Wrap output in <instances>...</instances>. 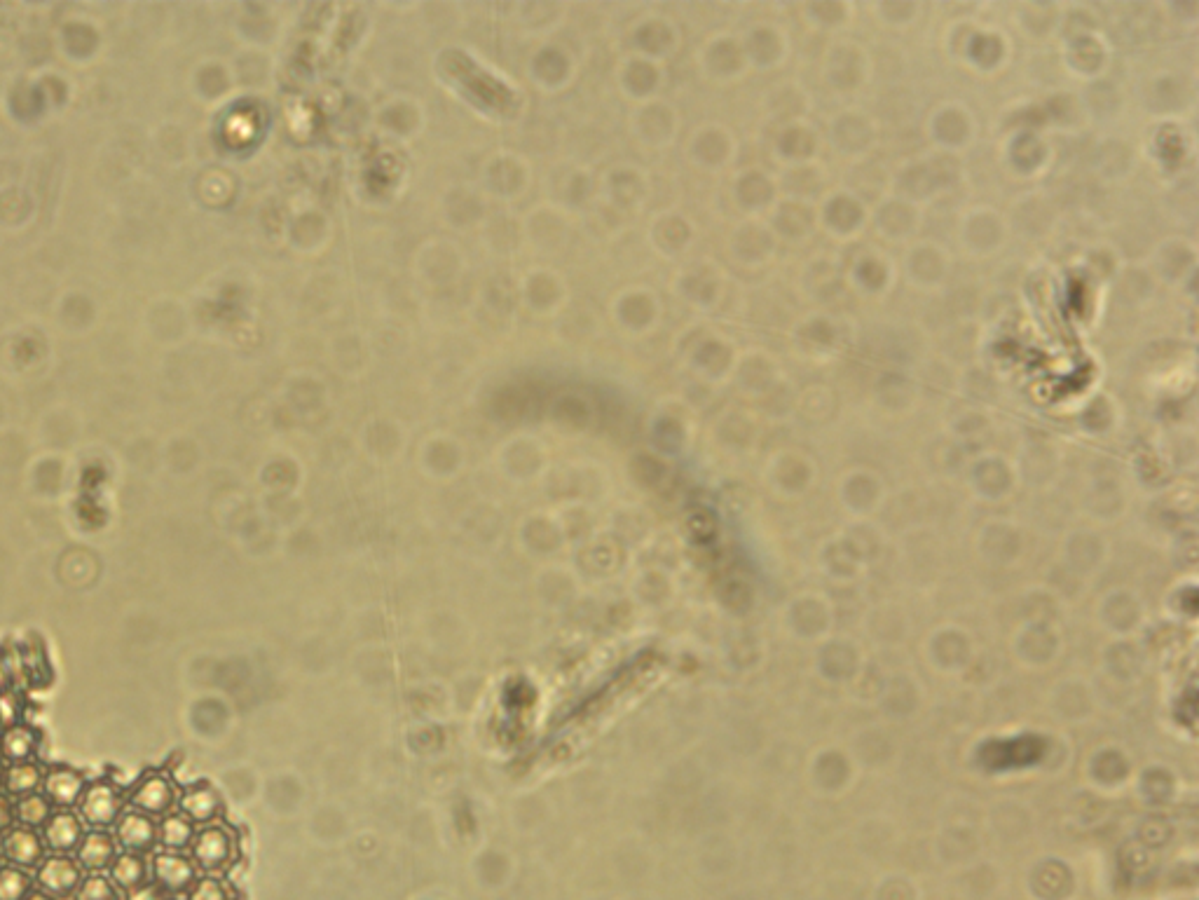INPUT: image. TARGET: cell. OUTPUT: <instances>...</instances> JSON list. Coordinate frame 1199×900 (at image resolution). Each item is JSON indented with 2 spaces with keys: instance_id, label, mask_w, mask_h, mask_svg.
Listing matches in <instances>:
<instances>
[{
  "instance_id": "6da1fadb",
  "label": "cell",
  "mask_w": 1199,
  "mask_h": 900,
  "mask_svg": "<svg viewBox=\"0 0 1199 900\" xmlns=\"http://www.w3.org/2000/svg\"><path fill=\"white\" fill-rule=\"evenodd\" d=\"M127 795L111 781L87 783L78 802V816L89 830H111L127 811Z\"/></svg>"
},
{
  "instance_id": "ba28073f",
  "label": "cell",
  "mask_w": 1199,
  "mask_h": 900,
  "mask_svg": "<svg viewBox=\"0 0 1199 900\" xmlns=\"http://www.w3.org/2000/svg\"><path fill=\"white\" fill-rule=\"evenodd\" d=\"M43 835L45 849L52 851L54 856H68L80 849L82 840L87 835V825L73 809H54L50 821L40 830Z\"/></svg>"
},
{
  "instance_id": "52a82bcc",
  "label": "cell",
  "mask_w": 1199,
  "mask_h": 900,
  "mask_svg": "<svg viewBox=\"0 0 1199 900\" xmlns=\"http://www.w3.org/2000/svg\"><path fill=\"white\" fill-rule=\"evenodd\" d=\"M150 870H153V882L160 884L171 898L188 896L197 884V865L190 858L171 854V851H155Z\"/></svg>"
},
{
  "instance_id": "9c48e42d",
  "label": "cell",
  "mask_w": 1199,
  "mask_h": 900,
  "mask_svg": "<svg viewBox=\"0 0 1199 900\" xmlns=\"http://www.w3.org/2000/svg\"><path fill=\"white\" fill-rule=\"evenodd\" d=\"M118 854L120 847L118 842H115L113 833H108V830H89L80 844V849L75 851V861H78L80 868L89 872V875H101V872L111 870Z\"/></svg>"
},
{
  "instance_id": "3957f363",
  "label": "cell",
  "mask_w": 1199,
  "mask_h": 900,
  "mask_svg": "<svg viewBox=\"0 0 1199 900\" xmlns=\"http://www.w3.org/2000/svg\"><path fill=\"white\" fill-rule=\"evenodd\" d=\"M193 863L197 870L223 872L235 861V837L225 825H204L193 840Z\"/></svg>"
},
{
  "instance_id": "7c38bea8",
  "label": "cell",
  "mask_w": 1199,
  "mask_h": 900,
  "mask_svg": "<svg viewBox=\"0 0 1199 900\" xmlns=\"http://www.w3.org/2000/svg\"><path fill=\"white\" fill-rule=\"evenodd\" d=\"M178 811L195 825H211L221 814V797L209 786L186 788L178 795Z\"/></svg>"
},
{
  "instance_id": "e0dca14e",
  "label": "cell",
  "mask_w": 1199,
  "mask_h": 900,
  "mask_svg": "<svg viewBox=\"0 0 1199 900\" xmlns=\"http://www.w3.org/2000/svg\"><path fill=\"white\" fill-rule=\"evenodd\" d=\"M33 893V879L26 870L0 865V900H26Z\"/></svg>"
},
{
  "instance_id": "ac0fdd59",
  "label": "cell",
  "mask_w": 1199,
  "mask_h": 900,
  "mask_svg": "<svg viewBox=\"0 0 1199 900\" xmlns=\"http://www.w3.org/2000/svg\"><path fill=\"white\" fill-rule=\"evenodd\" d=\"M75 900H122V891L106 875H89L82 879Z\"/></svg>"
},
{
  "instance_id": "603a6c76",
  "label": "cell",
  "mask_w": 1199,
  "mask_h": 900,
  "mask_svg": "<svg viewBox=\"0 0 1199 900\" xmlns=\"http://www.w3.org/2000/svg\"><path fill=\"white\" fill-rule=\"evenodd\" d=\"M5 690H12V687H10V675H8V666H5L3 650H0V692H5Z\"/></svg>"
},
{
  "instance_id": "5b68a950",
  "label": "cell",
  "mask_w": 1199,
  "mask_h": 900,
  "mask_svg": "<svg viewBox=\"0 0 1199 900\" xmlns=\"http://www.w3.org/2000/svg\"><path fill=\"white\" fill-rule=\"evenodd\" d=\"M85 870L80 868L78 861L68 856H52L45 858L43 865L38 868V889L54 900H71L78 893Z\"/></svg>"
},
{
  "instance_id": "d6986e66",
  "label": "cell",
  "mask_w": 1199,
  "mask_h": 900,
  "mask_svg": "<svg viewBox=\"0 0 1199 900\" xmlns=\"http://www.w3.org/2000/svg\"><path fill=\"white\" fill-rule=\"evenodd\" d=\"M22 713H24L22 692H17V690L0 692V732L19 725V722H22Z\"/></svg>"
},
{
  "instance_id": "d4e9b609",
  "label": "cell",
  "mask_w": 1199,
  "mask_h": 900,
  "mask_svg": "<svg viewBox=\"0 0 1199 900\" xmlns=\"http://www.w3.org/2000/svg\"><path fill=\"white\" fill-rule=\"evenodd\" d=\"M26 900H54V898H50V896H45V893H43V891H33V893H31V896H29V898H26Z\"/></svg>"
},
{
  "instance_id": "9a60e30c",
  "label": "cell",
  "mask_w": 1199,
  "mask_h": 900,
  "mask_svg": "<svg viewBox=\"0 0 1199 900\" xmlns=\"http://www.w3.org/2000/svg\"><path fill=\"white\" fill-rule=\"evenodd\" d=\"M197 835V825L181 814V811H174V814L164 816L160 821V847L162 851H171V854H181V851H186L193 847V840Z\"/></svg>"
},
{
  "instance_id": "7402d4cb",
  "label": "cell",
  "mask_w": 1199,
  "mask_h": 900,
  "mask_svg": "<svg viewBox=\"0 0 1199 900\" xmlns=\"http://www.w3.org/2000/svg\"><path fill=\"white\" fill-rule=\"evenodd\" d=\"M127 900H171V896L162 889L160 884L148 882V884H143L141 889L129 893Z\"/></svg>"
},
{
  "instance_id": "2e32d148",
  "label": "cell",
  "mask_w": 1199,
  "mask_h": 900,
  "mask_svg": "<svg viewBox=\"0 0 1199 900\" xmlns=\"http://www.w3.org/2000/svg\"><path fill=\"white\" fill-rule=\"evenodd\" d=\"M52 814L54 807L43 793H33L22 797V800H15L17 825H24V828H33L40 833V830L45 828V823L52 818Z\"/></svg>"
},
{
  "instance_id": "4316f807",
  "label": "cell",
  "mask_w": 1199,
  "mask_h": 900,
  "mask_svg": "<svg viewBox=\"0 0 1199 900\" xmlns=\"http://www.w3.org/2000/svg\"><path fill=\"white\" fill-rule=\"evenodd\" d=\"M0 734H3V732H0Z\"/></svg>"
},
{
  "instance_id": "44dd1931",
  "label": "cell",
  "mask_w": 1199,
  "mask_h": 900,
  "mask_svg": "<svg viewBox=\"0 0 1199 900\" xmlns=\"http://www.w3.org/2000/svg\"><path fill=\"white\" fill-rule=\"evenodd\" d=\"M15 825H17L15 800H12V797H8V795L3 793V790H0V837H3L5 833H10V830L15 828Z\"/></svg>"
},
{
  "instance_id": "5bb4252c",
  "label": "cell",
  "mask_w": 1199,
  "mask_h": 900,
  "mask_svg": "<svg viewBox=\"0 0 1199 900\" xmlns=\"http://www.w3.org/2000/svg\"><path fill=\"white\" fill-rule=\"evenodd\" d=\"M45 781V769L38 762H22V765H8L5 772L3 793L12 800H22L26 795L40 793Z\"/></svg>"
},
{
  "instance_id": "7a4b0ae2",
  "label": "cell",
  "mask_w": 1199,
  "mask_h": 900,
  "mask_svg": "<svg viewBox=\"0 0 1199 900\" xmlns=\"http://www.w3.org/2000/svg\"><path fill=\"white\" fill-rule=\"evenodd\" d=\"M127 802L132 804L134 811H141L150 818H162L174 814L178 807V788L176 783L162 772H150L132 788L127 795Z\"/></svg>"
},
{
  "instance_id": "8fae6325",
  "label": "cell",
  "mask_w": 1199,
  "mask_h": 900,
  "mask_svg": "<svg viewBox=\"0 0 1199 900\" xmlns=\"http://www.w3.org/2000/svg\"><path fill=\"white\" fill-rule=\"evenodd\" d=\"M40 753V736L31 725H19L5 729L0 734V758L8 765H22V762H36Z\"/></svg>"
},
{
  "instance_id": "8992f818",
  "label": "cell",
  "mask_w": 1199,
  "mask_h": 900,
  "mask_svg": "<svg viewBox=\"0 0 1199 900\" xmlns=\"http://www.w3.org/2000/svg\"><path fill=\"white\" fill-rule=\"evenodd\" d=\"M45 842L43 835L33 828L15 825L10 833L0 837V854H3L5 865L19 870H38L45 861Z\"/></svg>"
},
{
  "instance_id": "ffe728a7",
  "label": "cell",
  "mask_w": 1199,
  "mask_h": 900,
  "mask_svg": "<svg viewBox=\"0 0 1199 900\" xmlns=\"http://www.w3.org/2000/svg\"><path fill=\"white\" fill-rule=\"evenodd\" d=\"M188 900H230L228 889L214 877L197 879V884L190 889Z\"/></svg>"
},
{
  "instance_id": "30bf717a",
  "label": "cell",
  "mask_w": 1199,
  "mask_h": 900,
  "mask_svg": "<svg viewBox=\"0 0 1199 900\" xmlns=\"http://www.w3.org/2000/svg\"><path fill=\"white\" fill-rule=\"evenodd\" d=\"M87 781L78 769L71 767H54L45 772L43 795L50 800L54 809H75L78 807L82 793H85Z\"/></svg>"
},
{
  "instance_id": "4fadbf2b",
  "label": "cell",
  "mask_w": 1199,
  "mask_h": 900,
  "mask_svg": "<svg viewBox=\"0 0 1199 900\" xmlns=\"http://www.w3.org/2000/svg\"><path fill=\"white\" fill-rule=\"evenodd\" d=\"M111 879L113 884L118 886L122 893H132L136 889H141L143 884L153 882V870H150V861L146 856L139 854H125V851H120L118 858H115V863L111 865Z\"/></svg>"
},
{
  "instance_id": "484cf974",
  "label": "cell",
  "mask_w": 1199,
  "mask_h": 900,
  "mask_svg": "<svg viewBox=\"0 0 1199 900\" xmlns=\"http://www.w3.org/2000/svg\"><path fill=\"white\" fill-rule=\"evenodd\" d=\"M0 865H3V854H0Z\"/></svg>"
},
{
  "instance_id": "277c9868",
  "label": "cell",
  "mask_w": 1199,
  "mask_h": 900,
  "mask_svg": "<svg viewBox=\"0 0 1199 900\" xmlns=\"http://www.w3.org/2000/svg\"><path fill=\"white\" fill-rule=\"evenodd\" d=\"M113 835L120 851H125V854L148 856L155 854L157 847H160V823L134 809L125 811V816L113 828Z\"/></svg>"
},
{
  "instance_id": "cb8c5ba5",
  "label": "cell",
  "mask_w": 1199,
  "mask_h": 900,
  "mask_svg": "<svg viewBox=\"0 0 1199 900\" xmlns=\"http://www.w3.org/2000/svg\"><path fill=\"white\" fill-rule=\"evenodd\" d=\"M5 772H8V762L0 758V790H3V783H5Z\"/></svg>"
}]
</instances>
